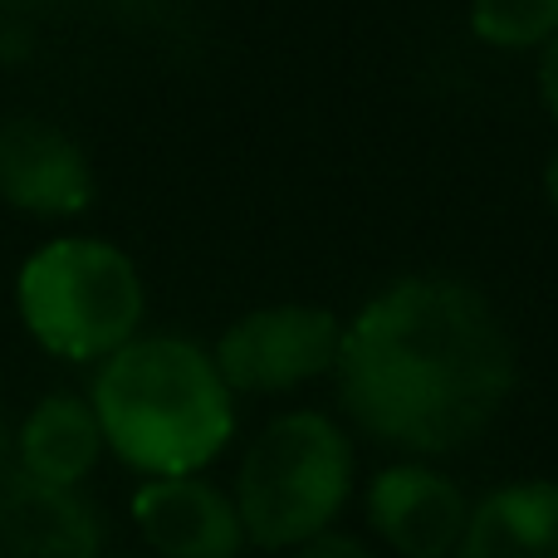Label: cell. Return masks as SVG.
Returning <instances> with one entry per match:
<instances>
[{"instance_id": "cell-1", "label": "cell", "mask_w": 558, "mask_h": 558, "mask_svg": "<svg viewBox=\"0 0 558 558\" xmlns=\"http://www.w3.org/2000/svg\"><path fill=\"white\" fill-rule=\"evenodd\" d=\"M333 373L357 432L412 456H446L505 412L520 357L481 289L416 275L343 328Z\"/></svg>"}, {"instance_id": "cell-2", "label": "cell", "mask_w": 558, "mask_h": 558, "mask_svg": "<svg viewBox=\"0 0 558 558\" xmlns=\"http://www.w3.org/2000/svg\"><path fill=\"white\" fill-rule=\"evenodd\" d=\"M88 407L104 426V446L147 481L196 475L235 432L231 387L216 373V357L167 333L108 353Z\"/></svg>"}, {"instance_id": "cell-3", "label": "cell", "mask_w": 558, "mask_h": 558, "mask_svg": "<svg viewBox=\"0 0 558 558\" xmlns=\"http://www.w3.org/2000/svg\"><path fill=\"white\" fill-rule=\"evenodd\" d=\"M353 490V446L324 412L275 416L235 475L245 544L304 549L328 530Z\"/></svg>"}, {"instance_id": "cell-4", "label": "cell", "mask_w": 558, "mask_h": 558, "mask_svg": "<svg viewBox=\"0 0 558 558\" xmlns=\"http://www.w3.org/2000/svg\"><path fill=\"white\" fill-rule=\"evenodd\" d=\"M25 328L69 363H94L137 338L143 275L118 245L69 235L35 251L15 284Z\"/></svg>"}, {"instance_id": "cell-5", "label": "cell", "mask_w": 558, "mask_h": 558, "mask_svg": "<svg viewBox=\"0 0 558 558\" xmlns=\"http://www.w3.org/2000/svg\"><path fill=\"white\" fill-rule=\"evenodd\" d=\"M343 324L318 304H270L235 318L216 343V373L231 392H289L333 373Z\"/></svg>"}, {"instance_id": "cell-6", "label": "cell", "mask_w": 558, "mask_h": 558, "mask_svg": "<svg viewBox=\"0 0 558 558\" xmlns=\"http://www.w3.org/2000/svg\"><path fill=\"white\" fill-rule=\"evenodd\" d=\"M465 505L461 485L432 465H387L367 485V524L402 558H446L461 549Z\"/></svg>"}, {"instance_id": "cell-7", "label": "cell", "mask_w": 558, "mask_h": 558, "mask_svg": "<svg viewBox=\"0 0 558 558\" xmlns=\"http://www.w3.org/2000/svg\"><path fill=\"white\" fill-rule=\"evenodd\" d=\"M133 520L162 558H235L245 549L235 500L202 475H157L137 485Z\"/></svg>"}, {"instance_id": "cell-8", "label": "cell", "mask_w": 558, "mask_h": 558, "mask_svg": "<svg viewBox=\"0 0 558 558\" xmlns=\"http://www.w3.org/2000/svg\"><path fill=\"white\" fill-rule=\"evenodd\" d=\"M0 196L29 216H74L94 196V172L64 128L25 113L0 128Z\"/></svg>"}, {"instance_id": "cell-9", "label": "cell", "mask_w": 558, "mask_h": 558, "mask_svg": "<svg viewBox=\"0 0 558 558\" xmlns=\"http://www.w3.org/2000/svg\"><path fill=\"white\" fill-rule=\"evenodd\" d=\"M104 530L74 490H49L25 475L0 481V558H98Z\"/></svg>"}, {"instance_id": "cell-10", "label": "cell", "mask_w": 558, "mask_h": 558, "mask_svg": "<svg viewBox=\"0 0 558 558\" xmlns=\"http://www.w3.org/2000/svg\"><path fill=\"white\" fill-rule=\"evenodd\" d=\"M104 456V426L74 392H54L15 432V471L49 490H74Z\"/></svg>"}, {"instance_id": "cell-11", "label": "cell", "mask_w": 558, "mask_h": 558, "mask_svg": "<svg viewBox=\"0 0 558 558\" xmlns=\"http://www.w3.org/2000/svg\"><path fill=\"white\" fill-rule=\"evenodd\" d=\"M461 558H558V481H514L471 505Z\"/></svg>"}, {"instance_id": "cell-12", "label": "cell", "mask_w": 558, "mask_h": 558, "mask_svg": "<svg viewBox=\"0 0 558 558\" xmlns=\"http://www.w3.org/2000/svg\"><path fill=\"white\" fill-rule=\"evenodd\" d=\"M471 29L495 49L549 45L558 35V0H471Z\"/></svg>"}, {"instance_id": "cell-13", "label": "cell", "mask_w": 558, "mask_h": 558, "mask_svg": "<svg viewBox=\"0 0 558 558\" xmlns=\"http://www.w3.org/2000/svg\"><path fill=\"white\" fill-rule=\"evenodd\" d=\"M299 558H373L363 549V544L353 539V534H333V530H324L318 539H308L304 549H299Z\"/></svg>"}, {"instance_id": "cell-14", "label": "cell", "mask_w": 558, "mask_h": 558, "mask_svg": "<svg viewBox=\"0 0 558 558\" xmlns=\"http://www.w3.org/2000/svg\"><path fill=\"white\" fill-rule=\"evenodd\" d=\"M539 94H544V108L554 113L558 123V35L544 45V59H539Z\"/></svg>"}, {"instance_id": "cell-15", "label": "cell", "mask_w": 558, "mask_h": 558, "mask_svg": "<svg viewBox=\"0 0 558 558\" xmlns=\"http://www.w3.org/2000/svg\"><path fill=\"white\" fill-rule=\"evenodd\" d=\"M544 192H549V206L558 211V157L549 162V172H544Z\"/></svg>"}, {"instance_id": "cell-16", "label": "cell", "mask_w": 558, "mask_h": 558, "mask_svg": "<svg viewBox=\"0 0 558 558\" xmlns=\"http://www.w3.org/2000/svg\"><path fill=\"white\" fill-rule=\"evenodd\" d=\"M10 456H15V436H10V432H5V422H0V465H5Z\"/></svg>"}]
</instances>
